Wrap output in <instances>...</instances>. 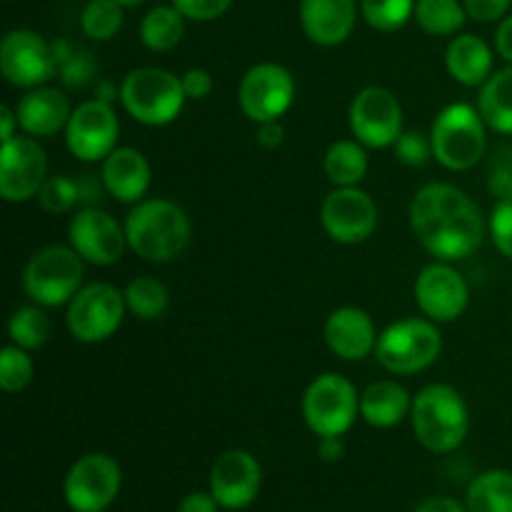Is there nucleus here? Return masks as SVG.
I'll list each match as a JSON object with an SVG mask.
<instances>
[{
    "instance_id": "a19ab883",
    "label": "nucleus",
    "mask_w": 512,
    "mask_h": 512,
    "mask_svg": "<svg viewBox=\"0 0 512 512\" xmlns=\"http://www.w3.org/2000/svg\"><path fill=\"white\" fill-rule=\"evenodd\" d=\"M465 10L478 23H493V20L503 18L512 5V0H463Z\"/></svg>"
},
{
    "instance_id": "ea45409f",
    "label": "nucleus",
    "mask_w": 512,
    "mask_h": 512,
    "mask_svg": "<svg viewBox=\"0 0 512 512\" xmlns=\"http://www.w3.org/2000/svg\"><path fill=\"white\" fill-rule=\"evenodd\" d=\"M60 70H63L65 83L78 88V85H85L93 78L95 60L90 58V53H73L63 65H60Z\"/></svg>"
},
{
    "instance_id": "412c9836",
    "label": "nucleus",
    "mask_w": 512,
    "mask_h": 512,
    "mask_svg": "<svg viewBox=\"0 0 512 512\" xmlns=\"http://www.w3.org/2000/svg\"><path fill=\"white\" fill-rule=\"evenodd\" d=\"M358 20L355 0H300V25L315 45L333 48L350 38Z\"/></svg>"
},
{
    "instance_id": "7c9ffc66",
    "label": "nucleus",
    "mask_w": 512,
    "mask_h": 512,
    "mask_svg": "<svg viewBox=\"0 0 512 512\" xmlns=\"http://www.w3.org/2000/svg\"><path fill=\"white\" fill-rule=\"evenodd\" d=\"M168 288L160 280L140 275L125 288V305L140 320H155L168 310Z\"/></svg>"
},
{
    "instance_id": "f704fd0d",
    "label": "nucleus",
    "mask_w": 512,
    "mask_h": 512,
    "mask_svg": "<svg viewBox=\"0 0 512 512\" xmlns=\"http://www.w3.org/2000/svg\"><path fill=\"white\" fill-rule=\"evenodd\" d=\"M33 360H30L28 350L18 348V345H8L0 353V388L5 393H20L28 388L33 380Z\"/></svg>"
},
{
    "instance_id": "49530a36",
    "label": "nucleus",
    "mask_w": 512,
    "mask_h": 512,
    "mask_svg": "<svg viewBox=\"0 0 512 512\" xmlns=\"http://www.w3.org/2000/svg\"><path fill=\"white\" fill-rule=\"evenodd\" d=\"M495 48H498L500 58L512 63V15L500 23L498 33H495Z\"/></svg>"
},
{
    "instance_id": "e433bc0d",
    "label": "nucleus",
    "mask_w": 512,
    "mask_h": 512,
    "mask_svg": "<svg viewBox=\"0 0 512 512\" xmlns=\"http://www.w3.org/2000/svg\"><path fill=\"white\" fill-rule=\"evenodd\" d=\"M395 155H398L400 163L420 168L433 158V143L418 130H403V135L395 140Z\"/></svg>"
},
{
    "instance_id": "c9c22d12",
    "label": "nucleus",
    "mask_w": 512,
    "mask_h": 512,
    "mask_svg": "<svg viewBox=\"0 0 512 512\" xmlns=\"http://www.w3.org/2000/svg\"><path fill=\"white\" fill-rule=\"evenodd\" d=\"M40 208L50 215L68 213L75 203H80L78 180L63 178V175H48L43 188L38 190Z\"/></svg>"
},
{
    "instance_id": "6ab92c4d",
    "label": "nucleus",
    "mask_w": 512,
    "mask_h": 512,
    "mask_svg": "<svg viewBox=\"0 0 512 512\" xmlns=\"http://www.w3.org/2000/svg\"><path fill=\"white\" fill-rule=\"evenodd\" d=\"M470 290L463 275L445 263H433L420 270L415 280V303L435 323H450L468 308Z\"/></svg>"
},
{
    "instance_id": "37998d69",
    "label": "nucleus",
    "mask_w": 512,
    "mask_h": 512,
    "mask_svg": "<svg viewBox=\"0 0 512 512\" xmlns=\"http://www.w3.org/2000/svg\"><path fill=\"white\" fill-rule=\"evenodd\" d=\"M220 503L213 493H190L180 500L178 512H218Z\"/></svg>"
},
{
    "instance_id": "8fccbe9b",
    "label": "nucleus",
    "mask_w": 512,
    "mask_h": 512,
    "mask_svg": "<svg viewBox=\"0 0 512 512\" xmlns=\"http://www.w3.org/2000/svg\"><path fill=\"white\" fill-rule=\"evenodd\" d=\"M118 3H123V5H140V3H145V0H118Z\"/></svg>"
},
{
    "instance_id": "c85d7f7f",
    "label": "nucleus",
    "mask_w": 512,
    "mask_h": 512,
    "mask_svg": "<svg viewBox=\"0 0 512 512\" xmlns=\"http://www.w3.org/2000/svg\"><path fill=\"white\" fill-rule=\"evenodd\" d=\"M185 18L175 5H158L140 23V40L155 53H168L183 40Z\"/></svg>"
},
{
    "instance_id": "09e8293b",
    "label": "nucleus",
    "mask_w": 512,
    "mask_h": 512,
    "mask_svg": "<svg viewBox=\"0 0 512 512\" xmlns=\"http://www.w3.org/2000/svg\"><path fill=\"white\" fill-rule=\"evenodd\" d=\"M0 123H3V130H0V138L10 140L15 138V125H18V115H15V110L10 108H0Z\"/></svg>"
},
{
    "instance_id": "f257e3e1",
    "label": "nucleus",
    "mask_w": 512,
    "mask_h": 512,
    "mask_svg": "<svg viewBox=\"0 0 512 512\" xmlns=\"http://www.w3.org/2000/svg\"><path fill=\"white\" fill-rule=\"evenodd\" d=\"M410 223L420 245L443 260H460L483 245L485 218L460 188L430 183L410 203Z\"/></svg>"
},
{
    "instance_id": "5701e85b",
    "label": "nucleus",
    "mask_w": 512,
    "mask_h": 512,
    "mask_svg": "<svg viewBox=\"0 0 512 512\" xmlns=\"http://www.w3.org/2000/svg\"><path fill=\"white\" fill-rule=\"evenodd\" d=\"M100 178L118 203H140L150 188V163L140 150L123 145L103 160Z\"/></svg>"
},
{
    "instance_id": "aec40b11",
    "label": "nucleus",
    "mask_w": 512,
    "mask_h": 512,
    "mask_svg": "<svg viewBox=\"0 0 512 512\" xmlns=\"http://www.w3.org/2000/svg\"><path fill=\"white\" fill-rule=\"evenodd\" d=\"M323 335L328 348L350 363L365 360L370 353H375V345H378L373 318L360 308L333 310L325 320Z\"/></svg>"
},
{
    "instance_id": "79ce46f5",
    "label": "nucleus",
    "mask_w": 512,
    "mask_h": 512,
    "mask_svg": "<svg viewBox=\"0 0 512 512\" xmlns=\"http://www.w3.org/2000/svg\"><path fill=\"white\" fill-rule=\"evenodd\" d=\"M183 90L188 100H203L213 93V75L203 68H190L183 73Z\"/></svg>"
},
{
    "instance_id": "a211bd4d",
    "label": "nucleus",
    "mask_w": 512,
    "mask_h": 512,
    "mask_svg": "<svg viewBox=\"0 0 512 512\" xmlns=\"http://www.w3.org/2000/svg\"><path fill=\"white\" fill-rule=\"evenodd\" d=\"M70 245L83 260L93 265H113L128 248L125 228L115 223L113 215L98 208H85L70 220Z\"/></svg>"
},
{
    "instance_id": "72a5a7b5",
    "label": "nucleus",
    "mask_w": 512,
    "mask_h": 512,
    "mask_svg": "<svg viewBox=\"0 0 512 512\" xmlns=\"http://www.w3.org/2000/svg\"><path fill=\"white\" fill-rule=\"evenodd\" d=\"M418 0H360V10L370 28L393 33L400 30L415 15Z\"/></svg>"
},
{
    "instance_id": "4468645a",
    "label": "nucleus",
    "mask_w": 512,
    "mask_h": 512,
    "mask_svg": "<svg viewBox=\"0 0 512 512\" xmlns=\"http://www.w3.org/2000/svg\"><path fill=\"white\" fill-rule=\"evenodd\" d=\"M58 68L53 45L33 30H10L0 45V70L15 88H40Z\"/></svg>"
},
{
    "instance_id": "20e7f679",
    "label": "nucleus",
    "mask_w": 512,
    "mask_h": 512,
    "mask_svg": "<svg viewBox=\"0 0 512 512\" xmlns=\"http://www.w3.org/2000/svg\"><path fill=\"white\" fill-rule=\"evenodd\" d=\"M120 100L130 118L158 128L178 118L188 95L178 75L148 65V68H135L125 75L120 85Z\"/></svg>"
},
{
    "instance_id": "a18cd8bd",
    "label": "nucleus",
    "mask_w": 512,
    "mask_h": 512,
    "mask_svg": "<svg viewBox=\"0 0 512 512\" xmlns=\"http://www.w3.org/2000/svg\"><path fill=\"white\" fill-rule=\"evenodd\" d=\"M415 512H468L465 505H460L458 500L445 498V495H438V498H428L425 503H420Z\"/></svg>"
},
{
    "instance_id": "2eb2a0df",
    "label": "nucleus",
    "mask_w": 512,
    "mask_h": 512,
    "mask_svg": "<svg viewBox=\"0 0 512 512\" xmlns=\"http://www.w3.org/2000/svg\"><path fill=\"white\" fill-rule=\"evenodd\" d=\"M48 178V158L35 138L5 140L0 153V195L8 203H25L43 188Z\"/></svg>"
},
{
    "instance_id": "9d476101",
    "label": "nucleus",
    "mask_w": 512,
    "mask_h": 512,
    "mask_svg": "<svg viewBox=\"0 0 512 512\" xmlns=\"http://www.w3.org/2000/svg\"><path fill=\"white\" fill-rule=\"evenodd\" d=\"M120 485V465L105 453H88L65 475L63 495L73 512H105L120 495Z\"/></svg>"
},
{
    "instance_id": "473e14b6",
    "label": "nucleus",
    "mask_w": 512,
    "mask_h": 512,
    "mask_svg": "<svg viewBox=\"0 0 512 512\" xmlns=\"http://www.w3.org/2000/svg\"><path fill=\"white\" fill-rule=\"evenodd\" d=\"M83 33L90 40H110L123 28V3L118 0H90L80 15Z\"/></svg>"
},
{
    "instance_id": "de8ad7c7",
    "label": "nucleus",
    "mask_w": 512,
    "mask_h": 512,
    "mask_svg": "<svg viewBox=\"0 0 512 512\" xmlns=\"http://www.w3.org/2000/svg\"><path fill=\"white\" fill-rule=\"evenodd\" d=\"M345 448H343V438H320L318 443V455L320 460L325 463H338L343 458Z\"/></svg>"
},
{
    "instance_id": "1a4fd4ad",
    "label": "nucleus",
    "mask_w": 512,
    "mask_h": 512,
    "mask_svg": "<svg viewBox=\"0 0 512 512\" xmlns=\"http://www.w3.org/2000/svg\"><path fill=\"white\" fill-rule=\"evenodd\" d=\"M125 293H120L110 283L85 285L70 300V308L65 320L68 330L80 343H100L115 335L125 318Z\"/></svg>"
},
{
    "instance_id": "f8f14e48",
    "label": "nucleus",
    "mask_w": 512,
    "mask_h": 512,
    "mask_svg": "<svg viewBox=\"0 0 512 512\" xmlns=\"http://www.w3.org/2000/svg\"><path fill=\"white\" fill-rule=\"evenodd\" d=\"M350 128L365 148H390L403 135V108L380 85L363 88L350 103Z\"/></svg>"
},
{
    "instance_id": "cd10ccee",
    "label": "nucleus",
    "mask_w": 512,
    "mask_h": 512,
    "mask_svg": "<svg viewBox=\"0 0 512 512\" xmlns=\"http://www.w3.org/2000/svg\"><path fill=\"white\" fill-rule=\"evenodd\" d=\"M468 512H512V473L488 470L470 483L465 495Z\"/></svg>"
},
{
    "instance_id": "4c0bfd02",
    "label": "nucleus",
    "mask_w": 512,
    "mask_h": 512,
    "mask_svg": "<svg viewBox=\"0 0 512 512\" xmlns=\"http://www.w3.org/2000/svg\"><path fill=\"white\" fill-rule=\"evenodd\" d=\"M490 235L505 258L512 260V193L500 198L490 213Z\"/></svg>"
},
{
    "instance_id": "c756f323",
    "label": "nucleus",
    "mask_w": 512,
    "mask_h": 512,
    "mask_svg": "<svg viewBox=\"0 0 512 512\" xmlns=\"http://www.w3.org/2000/svg\"><path fill=\"white\" fill-rule=\"evenodd\" d=\"M465 5L460 0H418L415 20L430 35H453L465 23Z\"/></svg>"
},
{
    "instance_id": "a878e982",
    "label": "nucleus",
    "mask_w": 512,
    "mask_h": 512,
    "mask_svg": "<svg viewBox=\"0 0 512 512\" xmlns=\"http://www.w3.org/2000/svg\"><path fill=\"white\" fill-rule=\"evenodd\" d=\"M478 110L488 128L512 135V63L485 80L480 88Z\"/></svg>"
},
{
    "instance_id": "6e6552de",
    "label": "nucleus",
    "mask_w": 512,
    "mask_h": 512,
    "mask_svg": "<svg viewBox=\"0 0 512 512\" xmlns=\"http://www.w3.org/2000/svg\"><path fill=\"white\" fill-rule=\"evenodd\" d=\"M360 413V395L343 375L325 373L303 395L305 425L318 438H343Z\"/></svg>"
},
{
    "instance_id": "2f4dec72",
    "label": "nucleus",
    "mask_w": 512,
    "mask_h": 512,
    "mask_svg": "<svg viewBox=\"0 0 512 512\" xmlns=\"http://www.w3.org/2000/svg\"><path fill=\"white\" fill-rule=\"evenodd\" d=\"M8 335L13 345L23 350H38L50 338V320L40 305H23L10 315Z\"/></svg>"
},
{
    "instance_id": "f03ea898",
    "label": "nucleus",
    "mask_w": 512,
    "mask_h": 512,
    "mask_svg": "<svg viewBox=\"0 0 512 512\" xmlns=\"http://www.w3.org/2000/svg\"><path fill=\"white\" fill-rule=\"evenodd\" d=\"M128 248L150 263L178 258L190 243V220L170 200H140L125 218Z\"/></svg>"
},
{
    "instance_id": "f3484780",
    "label": "nucleus",
    "mask_w": 512,
    "mask_h": 512,
    "mask_svg": "<svg viewBox=\"0 0 512 512\" xmlns=\"http://www.w3.org/2000/svg\"><path fill=\"white\" fill-rule=\"evenodd\" d=\"M263 485L260 463L248 450H225L210 468V493L225 510H245Z\"/></svg>"
},
{
    "instance_id": "393cba45",
    "label": "nucleus",
    "mask_w": 512,
    "mask_h": 512,
    "mask_svg": "<svg viewBox=\"0 0 512 512\" xmlns=\"http://www.w3.org/2000/svg\"><path fill=\"white\" fill-rule=\"evenodd\" d=\"M413 400L408 390L395 380H378L360 395V415L373 428H395L405 415H410Z\"/></svg>"
},
{
    "instance_id": "bb28decb",
    "label": "nucleus",
    "mask_w": 512,
    "mask_h": 512,
    "mask_svg": "<svg viewBox=\"0 0 512 512\" xmlns=\"http://www.w3.org/2000/svg\"><path fill=\"white\" fill-rule=\"evenodd\" d=\"M323 168L335 188H358V183L368 173L365 145L360 140H338L325 153Z\"/></svg>"
},
{
    "instance_id": "39448f33",
    "label": "nucleus",
    "mask_w": 512,
    "mask_h": 512,
    "mask_svg": "<svg viewBox=\"0 0 512 512\" xmlns=\"http://www.w3.org/2000/svg\"><path fill=\"white\" fill-rule=\"evenodd\" d=\"M433 158L448 170H470L485 153V120L468 103H453L438 113L430 130Z\"/></svg>"
},
{
    "instance_id": "423d86ee",
    "label": "nucleus",
    "mask_w": 512,
    "mask_h": 512,
    "mask_svg": "<svg viewBox=\"0 0 512 512\" xmlns=\"http://www.w3.org/2000/svg\"><path fill=\"white\" fill-rule=\"evenodd\" d=\"M83 278V258L75 253L73 245H48L25 265L23 290L40 308H58L75 298Z\"/></svg>"
},
{
    "instance_id": "58836bf2",
    "label": "nucleus",
    "mask_w": 512,
    "mask_h": 512,
    "mask_svg": "<svg viewBox=\"0 0 512 512\" xmlns=\"http://www.w3.org/2000/svg\"><path fill=\"white\" fill-rule=\"evenodd\" d=\"M230 3H233V0H173L175 8L183 13V18L200 20V23H208V20L225 15Z\"/></svg>"
},
{
    "instance_id": "7ed1b4c3",
    "label": "nucleus",
    "mask_w": 512,
    "mask_h": 512,
    "mask_svg": "<svg viewBox=\"0 0 512 512\" xmlns=\"http://www.w3.org/2000/svg\"><path fill=\"white\" fill-rule=\"evenodd\" d=\"M410 420L418 443L430 453H453L463 445L470 428L463 395L445 383L425 385L413 398Z\"/></svg>"
},
{
    "instance_id": "0eeeda50",
    "label": "nucleus",
    "mask_w": 512,
    "mask_h": 512,
    "mask_svg": "<svg viewBox=\"0 0 512 512\" xmlns=\"http://www.w3.org/2000/svg\"><path fill=\"white\" fill-rule=\"evenodd\" d=\"M443 350L440 330L430 320L408 318L388 325L378 335L375 358L388 373L413 375L430 368Z\"/></svg>"
},
{
    "instance_id": "b1692460",
    "label": "nucleus",
    "mask_w": 512,
    "mask_h": 512,
    "mask_svg": "<svg viewBox=\"0 0 512 512\" xmlns=\"http://www.w3.org/2000/svg\"><path fill=\"white\" fill-rule=\"evenodd\" d=\"M445 65L460 85L478 88L493 75V50L478 35H455L445 50Z\"/></svg>"
},
{
    "instance_id": "9b49d317",
    "label": "nucleus",
    "mask_w": 512,
    "mask_h": 512,
    "mask_svg": "<svg viewBox=\"0 0 512 512\" xmlns=\"http://www.w3.org/2000/svg\"><path fill=\"white\" fill-rule=\"evenodd\" d=\"M295 100V80L288 68L278 63L253 65L238 88L240 110L253 123L280 120Z\"/></svg>"
},
{
    "instance_id": "c03bdc74",
    "label": "nucleus",
    "mask_w": 512,
    "mask_h": 512,
    "mask_svg": "<svg viewBox=\"0 0 512 512\" xmlns=\"http://www.w3.org/2000/svg\"><path fill=\"white\" fill-rule=\"evenodd\" d=\"M285 140V130L280 120H268V123H258V145L265 150L280 148Z\"/></svg>"
},
{
    "instance_id": "dca6fc26",
    "label": "nucleus",
    "mask_w": 512,
    "mask_h": 512,
    "mask_svg": "<svg viewBox=\"0 0 512 512\" xmlns=\"http://www.w3.org/2000/svg\"><path fill=\"white\" fill-rule=\"evenodd\" d=\"M320 223L335 243H363L378 228V208L360 188H335L323 200Z\"/></svg>"
},
{
    "instance_id": "4be33fe9",
    "label": "nucleus",
    "mask_w": 512,
    "mask_h": 512,
    "mask_svg": "<svg viewBox=\"0 0 512 512\" xmlns=\"http://www.w3.org/2000/svg\"><path fill=\"white\" fill-rule=\"evenodd\" d=\"M70 103L60 90L55 88H33L15 105L18 125L33 138H53L65 130L70 120Z\"/></svg>"
},
{
    "instance_id": "ddd939ff",
    "label": "nucleus",
    "mask_w": 512,
    "mask_h": 512,
    "mask_svg": "<svg viewBox=\"0 0 512 512\" xmlns=\"http://www.w3.org/2000/svg\"><path fill=\"white\" fill-rule=\"evenodd\" d=\"M65 143L78 160L98 163L118 148V115L105 100H88L70 113Z\"/></svg>"
}]
</instances>
